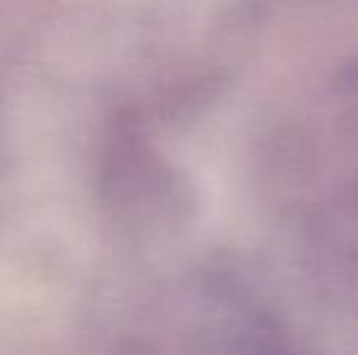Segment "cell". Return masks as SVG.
<instances>
[{"instance_id":"6da1fadb","label":"cell","mask_w":358,"mask_h":355,"mask_svg":"<svg viewBox=\"0 0 358 355\" xmlns=\"http://www.w3.org/2000/svg\"><path fill=\"white\" fill-rule=\"evenodd\" d=\"M224 355H305L290 348L271 317H256L239 328L224 346Z\"/></svg>"}]
</instances>
